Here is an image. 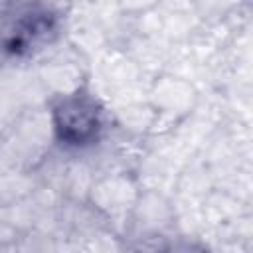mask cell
Returning <instances> with one entry per match:
<instances>
[{
    "label": "cell",
    "mask_w": 253,
    "mask_h": 253,
    "mask_svg": "<svg viewBox=\"0 0 253 253\" xmlns=\"http://www.w3.org/2000/svg\"><path fill=\"white\" fill-rule=\"evenodd\" d=\"M99 125L97 105L87 97H69L55 109V130L67 144L83 146L91 142L101 128Z\"/></svg>",
    "instance_id": "6da1fadb"
}]
</instances>
